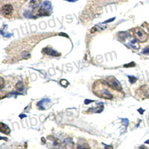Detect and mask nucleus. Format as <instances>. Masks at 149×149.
<instances>
[{"mask_svg": "<svg viewBox=\"0 0 149 149\" xmlns=\"http://www.w3.org/2000/svg\"><path fill=\"white\" fill-rule=\"evenodd\" d=\"M108 83L101 80L95 82L93 87V93L100 98H103L105 99H112L113 96L108 89Z\"/></svg>", "mask_w": 149, "mask_h": 149, "instance_id": "nucleus-1", "label": "nucleus"}, {"mask_svg": "<svg viewBox=\"0 0 149 149\" xmlns=\"http://www.w3.org/2000/svg\"><path fill=\"white\" fill-rule=\"evenodd\" d=\"M134 35L136 39L141 42H144L147 41L148 38V34L146 32H145L140 28H136L134 30Z\"/></svg>", "mask_w": 149, "mask_h": 149, "instance_id": "nucleus-2", "label": "nucleus"}, {"mask_svg": "<svg viewBox=\"0 0 149 149\" xmlns=\"http://www.w3.org/2000/svg\"><path fill=\"white\" fill-rule=\"evenodd\" d=\"M107 81H108V83L113 89H114L117 91H122L121 83L115 77L110 76L108 78H107Z\"/></svg>", "mask_w": 149, "mask_h": 149, "instance_id": "nucleus-3", "label": "nucleus"}, {"mask_svg": "<svg viewBox=\"0 0 149 149\" xmlns=\"http://www.w3.org/2000/svg\"><path fill=\"white\" fill-rule=\"evenodd\" d=\"M13 11H14V8L11 5H5L2 7V9H1L2 14L5 16L11 14L13 13Z\"/></svg>", "mask_w": 149, "mask_h": 149, "instance_id": "nucleus-4", "label": "nucleus"}, {"mask_svg": "<svg viewBox=\"0 0 149 149\" xmlns=\"http://www.w3.org/2000/svg\"><path fill=\"white\" fill-rule=\"evenodd\" d=\"M138 91L140 92L141 95H144L146 98H149V85L142 86Z\"/></svg>", "mask_w": 149, "mask_h": 149, "instance_id": "nucleus-5", "label": "nucleus"}, {"mask_svg": "<svg viewBox=\"0 0 149 149\" xmlns=\"http://www.w3.org/2000/svg\"><path fill=\"white\" fill-rule=\"evenodd\" d=\"M42 52H43V53L48 54V55H51V56H60V54L57 53L56 51H54V50L52 49H49V48L43 49Z\"/></svg>", "mask_w": 149, "mask_h": 149, "instance_id": "nucleus-6", "label": "nucleus"}, {"mask_svg": "<svg viewBox=\"0 0 149 149\" xmlns=\"http://www.w3.org/2000/svg\"><path fill=\"white\" fill-rule=\"evenodd\" d=\"M0 131L3 134H9L11 133V130L8 127V125L5 124L2 122L0 123Z\"/></svg>", "mask_w": 149, "mask_h": 149, "instance_id": "nucleus-7", "label": "nucleus"}, {"mask_svg": "<svg viewBox=\"0 0 149 149\" xmlns=\"http://www.w3.org/2000/svg\"><path fill=\"white\" fill-rule=\"evenodd\" d=\"M41 2H42V0H31L29 3V5L32 8H37L40 5Z\"/></svg>", "mask_w": 149, "mask_h": 149, "instance_id": "nucleus-8", "label": "nucleus"}, {"mask_svg": "<svg viewBox=\"0 0 149 149\" xmlns=\"http://www.w3.org/2000/svg\"><path fill=\"white\" fill-rule=\"evenodd\" d=\"M38 15L39 16H49V15H50V12L48 10L40 8V11H38Z\"/></svg>", "mask_w": 149, "mask_h": 149, "instance_id": "nucleus-9", "label": "nucleus"}, {"mask_svg": "<svg viewBox=\"0 0 149 149\" xmlns=\"http://www.w3.org/2000/svg\"><path fill=\"white\" fill-rule=\"evenodd\" d=\"M16 89L18 90V91H19V92H21V91H23V87H24V86H23V83L20 81V82H18L17 83H16Z\"/></svg>", "mask_w": 149, "mask_h": 149, "instance_id": "nucleus-10", "label": "nucleus"}, {"mask_svg": "<svg viewBox=\"0 0 149 149\" xmlns=\"http://www.w3.org/2000/svg\"><path fill=\"white\" fill-rule=\"evenodd\" d=\"M128 78H129V81L131 83H134L137 81V78L134 76H128Z\"/></svg>", "mask_w": 149, "mask_h": 149, "instance_id": "nucleus-11", "label": "nucleus"}, {"mask_svg": "<svg viewBox=\"0 0 149 149\" xmlns=\"http://www.w3.org/2000/svg\"><path fill=\"white\" fill-rule=\"evenodd\" d=\"M135 65H136L135 63H134V62H132V63H128V64H125V65H124V67H125V68L132 67H134Z\"/></svg>", "mask_w": 149, "mask_h": 149, "instance_id": "nucleus-12", "label": "nucleus"}, {"mask_svg": "<svg viewBox=\"0 0 149 149\" xmlns=\"http://www.w3.org/2000/svg\"><path fill=\"white\" fill-rule=\"evenodd\" d=\"M60 83H61V85L62 86H63V87H67L68 85H69V82L67 81H66V80H61L60 81Z\"/></svg>", "mask_w": 149, "mask_h": 149, "instance_id": "nucleus-13", "label": "nucleus"}, {"mask_svg": "<svg viewBox=\"0 0 149 149\" xmlns=\"http://www.w3.org/2000/svg\"><path fill=\"white\" fill-rule=\"evenodd\" d=\"M23 56L24 58L27 59V58H28V57H30V54H29L28 52H24L23 53Z\"/></svg>", "mask_w": 149, "mask_h": 149, "instance_id": "nucleus-14", "label": "nucleus"}, {"mask_svg": "<svg viewBox=\"0 0 149 149\" xmlns=\"http://www.w3.org/2000/svg\"><path fill=\"white\" fill-rule=\"evenodd\" d=\"M143 53H144V54H149V46L148 47H147V48H145V49H144Z\"/></svg>", "mask_w": 149, "mask_h": 149, "instance_id": "nucleus-15", "label": "nucleus"}, {"mask_svg": "<svg viewBox=\"0 0 149 149\" xmlns=\"http://www.w3.org/2000/svg\"><path fill=\"white\" fill-rule=\"evenodd\" d=\"M0 81H1V89H3V87H4V80H3L2 78H1Z\"/></svg>", "mask_w": 149, "mask_h": 149, "instance_id": "nucleus-16", "label": "nucleus"}, {"mask_svg": "<svg viewBox=\"0 0 149 149\" xmlns=\"http://www.w3.org/2000/svg\"><path fill=\"white\" fill-rule=\"evenodd\" d=\"M122 120H123V122H124V124H125V127H127V124H128V120H127V119H123Z\"/></svg>", "mask_w": 149, "mask_h": 149, "instance_id": "nucleus-17", "label": "nucleus"}, {"mask_svg": "<svg viewBox=\"0 0 149 149\" xmlns=\"http://www.w3.org/2000/svg\"><path fill=\"white\" fill-rule=\"evenodd\" d=\"M94 101H93V100H87V99H86L85 100V104H88L89 103H90V102H93Z\"/></svg>", "mask_w": 149, "mask_h": 149, "instance_id": "nucleus-18", "label": "nucleus"}, {"mask_svg": "<svg viewBox=\"0 0 149 149\" xmlns=\"http://www.w3.org/2000/svg\"><path fill=\"white\" fill-rule=\"evenodd\" d=\"M78 149H89V147H84V146H81L79 145L78 147Z\"/></svg>", "mask_w": 149, "mask_h": 149, "instance_id": "nucleus-19", "label": "nucleus"}, {"mask_svg": "<svg viewBox=\"0 0 149 149\" xmlns=\"http://www.w3.org/2000/svg\"><path fill=\"white\" fill-rule=\"evenodd\" d=\"M91 31V33H92V34L95 33V31H96V28L93 27V28H92V29H91V31Z\"/></svg>", "mask_w": 149, "mask_h": 149, "instance_id": "nucleus-20", "label": "nucleus"}, {"mask_svg": "<svg viewBox=\"0 0 149 149\" xmlns=\"http://www.w3.org/2000/svg\"><path fill=\"white\" fill-rule=\"evenodd\" d=\"M115 19V18H112V19H109V20H107V21H105L104 22V23H110V22H112V21H113Z\"/></svg>", "mask_w": 149, "mask_h": 149, "instance_id": "nucleus-21", "label": "nucleus"}, {"mask_svg": "<svg viewBox=\"0 0 149 149\" xmlns=\"http://www.w3.org/2000/svg\"><path fill=\"white\" fill-rule=\"evenodd\" d=\"M105 149H113V147L112 145H108L105 147Z\"/></svg>", "mask_w": 149, "mask_h": 149, "instance_id": "nucleus-22", "label": "nucleus"}, {"mask_svg": "<svg viewBox=\"0 0 149 149\" xmlns=\"http://www.w3.org/2000/svg\"><path fill=\"white\" fill-rule=\"evenodd\" d=\"M139 149H148V148H146L145 145H142V146H140L139 148Z\"/></svg>", "mask_w": 149, "mask_h": 149, "instance_id": "nucleus-23", "label": "nucleus"}, {"mask_svg": "<svg viewBox=\"0 0 149 149\" xmlns=\"http://www.w3.org/2000/svg\"><path fill=\"white\" fill-rule=\"evenodd\" d=\"M60 35H62V36H65V37H68V35H67L66 34H63V33H60Z\"/></svg>", "mask_w": 149, "mask_h": 149, "instance_id": "nucleus-24", "label": "nucleus"}, {"mask_svg": "<svg viewBox=\"0 0 149 149\" xmlns=\"http://www.w3.org/2000/svg\"><path fill=\"white\" fill-rule=\"evenodd\" d=\"M19 117L22 119V118H23V117H26V115H24V116H19Z\"/></svg>", "mask_w": 149, "mask_h": 149, "instance_id": "nucleus-25", "label": "nucleus"}, {"mask_svg": "<svg viewBox=\"0 0 149 149\" xmlns=\"http://www.w3.org/2000/svg\"><path fill=\"white\" fill-rule=\"evenodd\" d=\"M66 1H68V2H75L76 0H66Z\"/></svg>", "mask_w": 149, "mask_h": 149, "instance_id": "nucleus-26", "label": "nucleus"}, {"mask_svg": "<svg viewBox=\"0 0 149 149\" xmlns=\"http://www.w3.org/2000/svg\"><path fill=\"white\" fill-rule=\"evenodd\" d=\"M139 112H140V113H143V111H144V110H143V111H142V110H139Z\"/></svg>", "mask_w": 149, "mask_h": 149, "instance_id": "nucleus-27", "label": "nucleus"}, {"mask_svg": "<svg viewBox=\"0 0 149 149\" xmlns=\"http://www.w3.org/2000/svg\"><path fill=\"white\" fill-rule=\"evenodd\" d=\"M145 143H146V144H149V140H147V141L145 142Z\"/></svg>", "mask_w": 149, "mask_h": 149, "instance_id": "nucleus-28", "label": "nucleus"}]
</instances>
